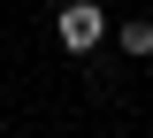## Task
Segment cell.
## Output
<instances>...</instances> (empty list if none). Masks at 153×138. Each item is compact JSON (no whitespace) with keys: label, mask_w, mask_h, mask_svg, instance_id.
<instances>
[{"label":"cell","mask_w":153,"mask_h":138,"mask_svg":"<svg viewBox=\"0 0 153 138\" xmlns=\"http://www.w3.org/2000/svg\"><path fill=\"white\" fill-rule=\"evenodd\" d=\"M54 39L69 46V54H92V46L107 39V8H100V0H69L54 16Z\"/></svg>","instance_id":"obj_1"},{"label":"cell","mask_w":153,"mask_h":138,"mask_svg":"<svg viewBox=\"0 0 153 138\" xmlns=\"http://www.w3.org/2000/svg\"><path fill=\"white\" fill-rule=\"evenodd\" d=\"M115 39H123V54H138V61H146V54H153V16H130V23H115Z\"/></svg>","instance_id":"obj_2"}]
</instances>
